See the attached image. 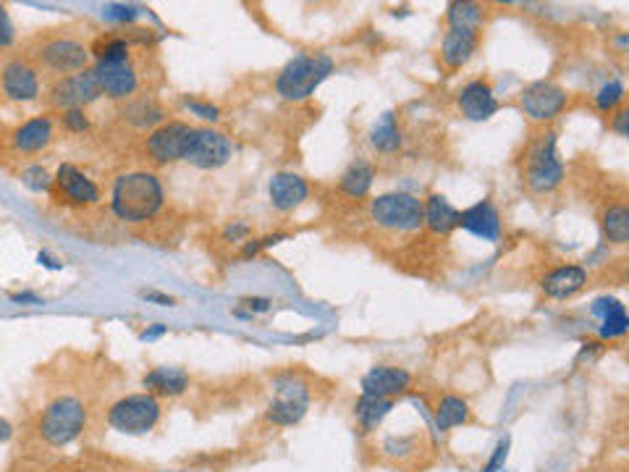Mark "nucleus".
I'll list each match as a JSON object with an SVG mask.
<instances>
[{"label":"nucleus","mask_w":629,"mask_h":472,"mask_svg":"<svg viewBox=\"0 0 629 472\" xmlns=\"http://www.w3.org/2000/svg\"><path fill=\"white\" fill-rule=\"evenodd\" d=\"M53 184L58 187L61 197L66 203L74 205H95L100 200V190L92 179H87L76 166L63 163L58 174L53 176Z\"/></svg>","instance_id":"nucleus-14"},{"label":"nucleus","mask_w":629,"mask_h":472,"mask_svg":"<svg viewBox=\"0 0 629 472\" xmlns=\"http://www.w3.org/2000/svg\"><path fill=\"white\" fill-rule=\"evenodd\" d=\"M13 436V428H11V422L5 420V417H0V444L3 441H8Z\"/></svg>","instance_id":"nucleus-50"},{"label":"nucleus","mask_w":629,"mask_h":472,"mask_svg":"<svg viewBox=\"0 0 629 472\" xmlns=\"http://www.w3.org/2000/svg\"><path fill=\"white\" fill-rule=\"evenodd\" d=\"M268 195H270V203L276 210H294L307 200L310 195V187L307 182L299 176V174H291V171H281L270 179V187H268Z\"/></svg>","instance_id":"nucleus-18"},{"label":"nucleus","mask_w":629,"mask_h":472,"mask_svg":"<svg viewBox=\"0 0 629 472\" xmlns=\"http://www.w3.org/2000/svg\"><path fill=\"white\" fill-rule=\"evenodd\" d=\"M509 436H503L501 441H499V446H496V452H493V457L488 460V465L483 468V472H501L503 465H506V457H509Z\"/></svg>","instance_id":"nucleus-38"},{"label":"nucleus","mask_w":629,"mask_h":472,"mask_svg":"<svg viewBox=\"0 0 629 472\" xmlns=\"http://www.w3.org/2000/svg\"><path fill=\"white\" fill-rule=\"evenodd\" d=\"M63 127L68 132H87L89 129V119L84 113V108H71V111H63Z\"/></svg>","instance_id":"nucleus-36"},{"label":"nucleus","mask_w":629,"mask_h":472,"mask_svg":"<svg viewBox=\"0 0 629 472\" xmlns=\"http://www.w3.org/2000/svg\"><path fill=\"white\" fill-rule=\"evenodd\" d=\"M627 119H629L627 111H619V113L614 116V124H611V129H614V132H617L619 136H627Z\"/></svg>","instance_id":"nucleus-46"},{"label":"nucleus","mask_w":629,"mask_h":472,"mask_svg":"<svg viewBox=\"0 0 629 472\" xmlns=\"http://www.w3.org/2000/svg\"><path fill=\"white\" fill-rule=\"evenodd\" d=\"M393 409V399H376V397H362L354 406V417L360 420L362 430L370 433L385 420V414Z\"/></svg>","instance_id":"nucleus-28"},{"label":"nucleus","mask_w":629,"mask_h":472,"mask_svg":"<svg viewBox=\"0 0 629 472\" xmlns=\"http://www.w3.org/2000/svg\"><path fill=\"white\" fill-rule=\"evenodd\" d=\"M103 16L111 19V21H121V24H124V21H134V19L139 16V8L116 3V5H105V8H103Z\"/></svg>","instance_id":"nucleus-37"},{"label":"nucleus","mask_w":629,"mask_h":472,"mask_svg":"<svg viewBox=\"0 0 629 472\" xmlns=\"http://www.w3.org/2000/svg\"><path fill=\"white\" fill-rule=\"evenodd\" d=\"M459 111L470 121H488L499 111V100H496L491 84L483 81V79H475V81L464 84L462 92H459Z\"/></svg>","instance_id":"nucleus-15"},{"label":"nucleus","mask_w":629,"mask_h":472,"mask_svg":"<svg viewBox=\"0 0 629 472\" xmlns=\"http://www.w3.org/2000/svg\"><path fill=\"white\" fill-rule=\"evenodd\" d=\"M625 100V84L622 81H609L598 89L595 95V105L603 111V113H611L619 103Z\"/></svg>","instance_id":"nucleus-34"},{"label":"nucleus","mask_w":629,"mask_h":472,"mask_svg":"<svg viewBox=\"0 0 629 472\" xmlns=\"http://www.w3.org/2000/svg\"><path fill=\"white\" fill-rule=\"evenodd\" d=\"M40 64L56 74L63 76H71L76 71H84L87 68V58H89V50L76 43V40H68V37H58V40H50L40 48L37 53Z\"/></svg>","instance_id":"nucleus-11"},{"label":"nucleus","mask_w":629,"mask_h":472,"mask_svg":"<svg viewBox=\"0 0 629 472\" xmlns=\"http://www.w3.org/2000/svg\"><path fill=\"white\" fill-rule=\"evenodd\" d=\"M283 239H286V234H273V236L252 239L250 244L245 247V258H254V255H260L262 250H268V247H273V244H278V242H283Z\"/></svg>","instance_id":"nucleus-39"},{"label":"nucleus","mask_w":629,"mask_h":472,"mask_svg":"<svg viewBox=\"0 0 629 472\" xmlns=\"http://www.w3.org/2000/svg\"><path fill=\"white\" fill-rule=\"evenodd\" d=\"M13 40H16V32H13L11 16H8L5 5H0V48H8V45H13Z\"/></svg>","instance_id":"nucleus-41"},{"label":"nucleus","mask_w":629,"mask_h":472,"mask_svg":"<svg viewBox=\"0 0 629 472\" xmlns=\"http://www.w3.org/2000/svg\"><path fill=\"white\" fill-rule=\"evenodd\" d=\"M142 299H147V302H152V305H160V307H171V305H176V299L171 297V294H163V291H142Z\"/></svg>","instance_id":"nucleus-45"},{"label":"nucleus","mask_w":629,"mask_h":472,"mask_svg":"<svg viewBox=\"0 0 629 472\" xmlns=\"http://www.w3.org/2000/svg\"><path fill=\"white\" fill-rule=\"evenodd\" d=\"M370 144L377 152H396L401 147V132L396 124V113H383L376 121L373 132H370Z\"/></svg>","instance_id":"nucleus-27"},{"label":"nucleus","mask_w":629,"mask_h":472,"mask_svg":"<svg viewBox=\"0 0 629 472\" xmlns=\"http://www.w3.org/2000/svg\"><path fill=\"white\" fill-rule=\"evenodd\" d=\"M231 152H234V147H231V142H229L226 135H221L215 129H194L191 139H189L184 160L191 163V166H197V168L210 171V168L226 166Z\"/></svg>","instance_id":"nucleus-8"},{"label":"nucleus","mask_w":629,"mask_h":472,"mask_svg":"<svg viewBox=\"0 0 629 472\" xmlns=\"http://www.w3.org/2000/svg\"><path fill=\"white\" fill-rule=\"evenodd\" d=\"M11 299H13V302H21V305H24V302L40 305V297H37V294H27V291H24V294H11Z\"/></svg>","instance_id":"nucleus-49"},{"label":"nucleus","mask_w":629,"mask_h":472,"mask_svg":"<svg viewBox=\"0 0 629 472\" xmlns=\"http://www.w3.org/2000/svg\"><path fill=\"white\" fill-rule=\"evenodd\" d=\"M619 307H625L619 299H614V297H601V299H595L593 302V313L598 315V318H606L609 313H614V310H619Z\"/></svg>","instance_id":"nucleus-42"},{"label":"nucleus","mask_w":629,"mask_h":472,"mask_svg":"<svg viewBox=\"0 0 629 472\" xmlns=\"http://www.w3.org/2000/svg\"><path fill=\"white\" fill-rule=\"evenodd\" d=\"M160 420V402L152 394H131L119 399L108 412L111 428L126 436H142L150 433Z\"/></svg>","instance_id":"nucleus-5"},{"label":"nucleus","mask_w":629,"mask_h":472,"mask_svg":"<svg viewBox=\"0 0 629 472\" xmlns=\"http://www.w3.org/2000/svg\"><path fill=\"white\" fill-rule=\"evenodd\" d=\"M191 132H194V127L182 124V121H171V124L158 127L152 135L147 136V155L155 163H163V166L184 160Z\"/></svg>","instance_id":"nucleus-9"},{"label":"nucleus","mask_w":629,"mask_h":472,"mask_svg":"<svg viewBox=\"0 0 629 472\" xmlns=\"http://www.w3.org/2000/svg\"><path fill=\"white\" fill-rule=\"evenodd\" d=\"M53 139V119L50 116H37L24 121L16 132H13V147L21 152H40L43 147H48Z\"/></svg>","instance_id":"nucleus-22"},{"label":"nucleus","mask_w":629,"mask_h":472,"mask_svg":"<svg viewBox=\"0 0 629 472\" xmlns=\"http://www.w3.org/2000/svg\"><path fill=\"white\" fill-rule=\"evenodd\" d=\"M87 425V409L76 397H58L45 406L40 417V436L50 446H68L82 436Z\"/></svg>","instance_id":"nucleus-3"},{"label":"nucleus","mask_w":629,"mask_h":472,"mask_svg":"<svg viewBox=\"0 0 629 472\" xmlns=\"http://www.w3.org/2000/svg\"><path fill=\"white\" fill-rule=\"evenodd\" d=\"M564 179V163L556 152V132H546L540 136L530 152H527V163H524V182L532 192H554Z\"/></svg>","instance_id":"nucleus-4"},{"label":"nucleus","mask_w":629,"mask_h":472,"mask_svg":"<svg viewBox=\"0 0 629 472\" xmlns=\"http://www.w3.org/2000/svg\"><path fill=\"white\" fill-rule=\"evenodd\" d=\"M163 184L150 171H131L116 179L111 192V207L126 223H142L160 213Z\"/></svg>","instance_id":"nucleus-1"},{"label":"nucleus","mask_w":629,"mask_h":472,"mask_svg":"<svg viewBox=\"0 0 629 472\" xmlns=\"http://www.w3.org/2000/svg\"><path fill=\"white\" fill-rule=\"evenodd\" d=\"M603 234L614 244L629 242V210L625 205H611L603 215Z\"/></svg>","instance_id":"nucleus-30"},{"label":"nucleus","mask_w":629,"mask_h":472,"mask_svg":"<svg viewBox=\"0 0 629 472\" xmlns=\"http://www.w3.org/2000/svg\"><path fill=\"white\" fill-rule=\"evenodd\" d=\"M370 215L377 226L391 231H417L425 223L423 203L404 192H388L370 203Z\"/></svg>","instance_id":"nucleus-6"},{"label":"nucleus","mask_w":629,"mask_h":472,"mask_svg":"<svg viewBox=\"0 0 629 472\" xmlns=\"http://www.w3.org/2000/svg\"><path fill=\"white\" fill-rule=\"evenodd\" d=\"M21 182L27 190L32 192H50L53 190V176L43 168V166H29L24 174H21Z\"/></svg>","instance_id":"nucleus-35"},{"label":"nucleus","mask_w":629,"mask_h":472,"mask_svg":"<svg viewBox=\"0 0 629 472\" xmlns=\"http://www.w3.org/2000/svg\"><path fill=\"white\" fill-rule=\"evenodd\" d=\"M0 87L5 92L8 100L13 103H29V100H37L40 95V76L37 71L24 64V61H11L3 68V76H0Z\"/></svg>","instance_id":"nucleus-12"},{"label":"nucleus","mask_w":629,"mask_h":472,"mask_svg":"<svg viewBox=\"0 0 629 472\" xmlns=\"http://www.w3.org/2000/svg\"><path fill=\"white\" fill-rule=\"evenodd\" d=\"M448 27L451 29H470L475 32L483 21V8L478 3H451L448 5Z\"/></svg>","instance_id":"nucleus-31"},{"label":"nucleus","mask_w":629,"mask_h":472,"mask_svg":"<svg viewBox=\"0 0 629 472\" xmlns=\"http://www.w3.org/2000/svg\"><path fill=\"white\" fill-rule=\"evenodd\" d=\"M103 95L100 81L95 68H84L76 71L71 76H61L53 87H50V105L61 108V111H71V108H84L89 103H95Z\"/></svg>","instance_id":"nucleus-7"},{"label":"nucleus","mask_w":629,"mask_h":472,"mask_svg":"<svg viewBox=\"0 0 629 472\" xmlns=\"http://www.w3.org/2000/svg\"><path fill=\"white\" fill-rule=\"evenodd\" d=\"M519 105L532 121H554L566 108V92L554 81H535L522 92Z\"/></svg>","instance_id":"nucleus-10"},{"label":"nucleus","mask_w":629,"mask_h":472,"mask_svg":"<svg viewBox=\"0 0 629 472\" xmlns=\"http://www.w3.org/2000/svg\"><path fill=\"white\" fill-rule=\"evenodd\" d=\"M373 182H376L373 166H370L368 160H354V163L344 171V176H341V192L349 195V197H354V200H360V197H365V195L370 192Z\"/></svg>","instance_id":"nucleus-25"},{"label":"nucleus","mask_w":629,"mask_h":472,"mask_svg":"<svg viewBox=\"0 0 629 472\" xmlns=\"http://www.w3.org/2000/svg\"><path fill=\"white\" fill-rule=\"evenodd\" d=\"M585 283H587V270L582 266H562L543 278V291L551 299H569L577 291H582Z\"/></svg>","instance_id":"nucleus-20"},{"label":"nucleus","mask_w":629,"mask_h":472,"mask_svg":"<svg viewBox=\"0 0 629 472\" xmlns=\"http://www.w3.org/2000/svg\"><path fill=\"white\" fill-rule=\"evenodd\" d=\"M223 236H226L229 242H245V239L250 236V226H247V223H231V226L223 231Z\"/></svg>","instance_id":"nucleus-44"},{"label":"nucleus","mask_w":629,"mask_h":472,"mask_svg":"<svg viewBox=\"0 0 629 472\" xmlns=\"http://www.w3.org/2000/svg\"><path fill=\"white\" fill-rule=\"evenodd\" d=\"M627 329H629L627 313H625V307H619V310L609 313L606 318H601V329H598V334H601V338H619L627 334Z\"/></svg>","instance_id":"nucleus-33"},{"label":"nucleus","mask_w":629,"mask_h":472,"mask_svg":"<svg viewBox=\"0 0 629 472\" xmlns=\"http://www.w3.org/2000/svg\"><path fill=\"white\" fill-rule=\"evenodd\" d=\"M166 331H168V329H166V326H163V323H155V326H152V329H144V331H142V334H139V338H142V341H155V338H160V337H163V334H166Z\"/></svg>","instance_id":"nucleus-47"},{"label":"nucleus","mask_w":629,"mask_h":472,"mask_svg":"<svg viewBox=\"0 0 629 472\" xmlns=\"http://www.w3.org/2000/svg\"><path fill=\"white\" fill-rule=\"evenodd\" d=\"M470 420V406L462 397H443L436 409V425L439 430H451L456 425H464Z\"/></svg>","instance_id":"nucleus-29"},{"label":"nucleus","mask_w":629,"mask_h":472,"mask_svg":"<svg viewBox=\"0 0 629 472\" xmlns=\"http://www.w3.org/2000/svg\"><path fill=\"white\" fill-rule=\"evenodd\" d=\"M142 383L152 397H179L189 389V375L182 368H155Z\"/></svg>","instance_id":"nucleus-23"},{"label":"nucleus","mask_w":629,"mask_h":472,"mask_svg":"<svg viewBox=\"0 0 629 472\" xmlns=\"http://www.w3.org/2000/svg\"><path fill=\"white\" fill-rule=\"evenodd\" d=\"M412 383V375L401 368H373L362 378V397H376V399H393L401 391H407Z\"/></svg>","instance_id":"nucleus-16"},{"label":"nucleus","mask_w":629,"mask_h":472,"mask_svg":"<svg viewBox=\"0 0 629 472\" xmlns=\"http://www.w3.org/2000/svg\"><path fill=\"white\" fill-rule=\"evenodd\" d=\"M97 61H128V40L126 37H100L92 48Z\"/></svg>","instance_id":"nucleus-32"},{"label":"nucleus","mask_w":629,"mask_h":472,"mask_svg":"<svg viewBox=\"0 0 629 472\" xmlns=\"http://www.w3.org/2000/svg\"><path fill=\"white\" fill-rule=\"evenodd\" d=\"M124 119L131 127H136V129H150V127H158V124L163 127L166 113H163V108L152 97H139L131 105H126Z\"/></svg>","instance_id":"nucleus-26"},{"label":"nucleus","mask_w":629,"mask_h":472,"mask_svg":"<svg viewBox=\"0 0 629 472\" xmlns=\"http://www.w3.org/2000/svg\"><path fill=\"white\" fill-rule=\"evenodd\" d=\"M333 71V61L330 56L325 53H314V56H297L291 58L283 71L278 74L276 79V89L283 100H291V103H299V100H307L314 89L330 76Z\"/></svg>","instance_id":"nucleus-2"},{"label":"nucleus","mask_w":629,"mask_h":472,"mask_svg":"<svg viewBox=\"0 0 629 472\" xmlns=\"http://www.w3.org/2000/svg\"><path fill=\"white\" fill-rule=\"evenodd\" d=\"M478 48V32L470 29H448L440 45V56L443 64L448 68H462L475 53Z\"/></svg>","instance_id":"nucleus-21"},{"label":"nucleus","mask_w":629,"mask_h":472,"mask_svg":"<svg viewBox=\"0 0 629 472\" xmlns=\"http://www.w3.org/2000/svg\"><path fill=\"white\" fill-rule=\"evenodd\" d=\"M307 412V391L302 386H281L278 389V397L270 402L268 412H265V420L273 422V425H297Z\"/></svg>","instance_id":"nucleus-17"},{"label":"nucleus","mask_w":629,"mask_h":472,"mask_svg":"<svg viewBox=\"0 0 629 472\" xmlns=\"http://www.w3.org/2000/svg\"><path fill=\"white\" fill-rule=\"evenodd\" d=\"M37 260H40V266H45V268H50V270H61L63 268L61 263H58V260H53V258H50L48 252H40V255H37Z\"/></svg>","instance_id":"nucleus-48"},{"label":"nucleus","mask_w":629,"mask_h":472,"mask_svg":"<svg viewBox=\"0 0 629 472\" xmlns=\"http://www.w3.org/2000/svg\"><path fill=\"white\" fill-rule=\"evenodd\" d=\"M423 210H425V226L433 234L446 236V234H451L459 226V210L448 203L446 197H440V195H433L428 203L423 205Z\"/></svg>","instance_id":"nucleus-24"},{"label":"nucleus","mask_w":629,"mask_h":472,"mask_svg":"<svg viewBox=\"0 0 629 472\" xmlns=\"http://www.w3.org/2000/svg\"><path fill=\"white\" fill-rule=\"evenodd\" d=\"M184 105H187L194 116H199V119H205V121H218V108L210 105V103H202V100H184Z\"/></svg>","instance_id":"nucleus-40"},{"label":"nucleus","mask_w":629,"mask_h":472,"mask_svg":"<svg viewBox=\"0 0 629 472\" xmlns=\"http://www.w3.org/2000/svg\"><path fill=\"white\" fill-rule=\"evenodd\" d=\"M95 74L103 95H108L111 100H126L136 92V71L131 61H97Z\"/></svg>","instance_id":"nucleus-13"},{"label":"nucleus","mask_w":629,"mask_h":472,"mask_svg":"<svg viewBox=\"0 0 629 472\" xmlns=\"http://www.w3.org/2000/svg\"><path fill=\"white\" fill-rule=\"evenodd\" d=\"M239 305H245L250 313H268L273 302H270L268 297H242Z\"/></svg>","instance_id":"nucleus-43"},{"label":"nucleus","mask_w":629,"mask_h":472,"mask_svg":"<svg viewBox=\"0 0 629 472\" xmlns=\"http://www.w3.org/2000/svg\"><path fill=\"white\" fill-rule=\"evenodd\" d=\"M459 226L485 242H499V236H501V215L488 200L459 213Z\"/></svg>","instance_id":"nucleus-19"}]
</instances>
